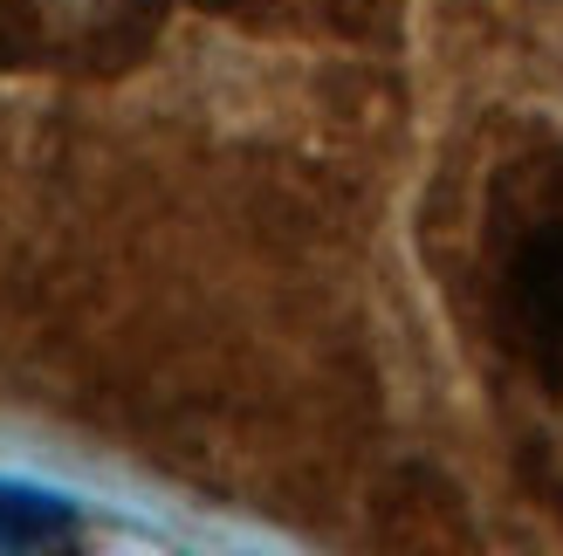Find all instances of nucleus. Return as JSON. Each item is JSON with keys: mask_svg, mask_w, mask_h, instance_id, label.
Masks as SVG:
<instances>
[{"mask_svg": "<svg viewBox=\"0 0 563 556\" xmlns=\"http://www.w3.org/2000/svg\"><path fill=\"white\" fill-rule=\"evenodd\" d=\"M509 323L529 351L563 357V227L529 234L509 262Z\"/></svg>", "mask_w": 563, "mask_h": 556, "instance_id": "f257e3e1", "label": "nucleus"}, {"mask_svg": "<svg viewBox=\"0 0 563 556\" xmlns=\"http://www.w3.org/2000/svg\"><path fill=\"white\" fill-rule=\"evenodd\" d=\"M82 530V509L55 488L0 475V549H63Z\"/></svg>", "mask_w": 563, "mask_h": 556, "instance_id": "f03ea898", "label": "nucleus"}]
</instances>
